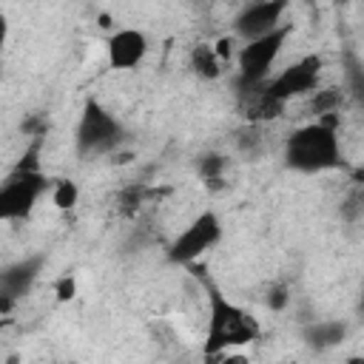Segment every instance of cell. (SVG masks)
<instances>
[{
  "instance_id": "cell-4",
  "label": "cell",
  "mask_w": 364,
  "mask_h": 364,
  "mask_svg": "<svg viewBox=\"0 0 364 364\" xmlns=\"http://www.w3.org/2000/svg\"><path fill=\"white\" fill-rule=\"evenodd\" d=\"M316 88H321V57L316 54L299 57L296 63L284 65L276 77H267L262 82V94L279 108H284L293 100L310 97Z\"/></svg>"
},
{
  "instance_id": "cell-16",
  "label": "cell",
  "mask_w": 364,
  "mask_h": 364,
  "mask_svg": "<svg viewBox=\"0 0 364 364\" xmlns=\"http://www.w3.org/2000/svg\"><path fill=\"white\" fill-rule=\"evenodd\" d=\"M287 301H290V296H287V287H273V290H270V296H267V304H270L273 310H282Z\"/></svg>"
},
{
  "instance_id": "cell-20",
  "label": "cell",
  "mask_w": 364,
  "mask_h": 364,
  "mask_svg": "<svg viewBox=\"0 0 364 364\" xmlns=\"http://www.w3.org/2000/svg\"><path fill=\"white\" fill-rule=\"evenodd\" d=\"M6 324H9V318H6V316H0V330H3Z\"/></svg>"
},
{
  "instance_id": "cell-1",
  "label": "cell",
  "mask_w": 364,
  "mask_h": 364,
  "mask_svg": "<svg viewBox=\"0 0 364 364\" xmlns=\"http://www.w3.org/2000/svg\"><path fill=\"white\" fill-rule=\"evenodd\" d=\"M282 156L290 171L299 173H324L341 165V139L336 117L310 119L290 131L282 142Z\"/></svg>"
},
{
  "instance_id": "cell-7",
  "label": "cell",
  "mask_w": 364,
  "mask_h": 364,
  "mask_svg": "<svg viewBox=\"0 0 364 364\" xmlns=\"http://www.w3.org/2000/svg\"><path fill=\"white\" fill-rule=\"evenodd\" d=\"M222 239V222L213 210H202L171 245L168 259L176 264H188L193 259H199L202 253H208L216 242Z\"/></svg>"
},
{
  "instance_id": "cell-13",
  "label": "cell",
  "mask_w": 364,
  "mask_h": 364,
  "mask_svg": "<svg viewBox=\"0 0 364 364\" xmlns=\"http://www.w3.org/2000/svg\"><path fill=\"white\" fill-rule=\"evenodd\" d=\"M307 338H313V344H318V347H333L344 338V324L341 321H318L307 330Z\"/></svg>"
},
{
  "instance_id": "cell-17",
  "label": "cell",
  "mask_w": 364,
  "mask_h": 364,
  "mask_svg": "<svg viewBox=\"0 0 364 364\" xmlns=\"http://www.w3.org/2000/svg\"><path fill=\"white\" fill-rule=\"evenodd\" d=\"M213 358H216V364H250V358H247L245 353H236V350L219 353V355H213Z\"/></svg>"
},
{
  "instance_id": "cell-11",
  "label": "cell",
  "mask_w": 364,
  "mask_h": 364,
  "mask_svg": "<svg viewBox=\"0 0 364 364\" xmlns=\"http://www.w3.org/2000/svg\"><path fill=\"white\" fill-rule=\"evenodd\" d=\"M188 65H191V71H193L199 80H219V77H222V63L216 60L210 43L193 46L191 54H188Z\"/></svg>"
},
{
  "instance_id": "cell-12",
  "label": "cell",
  "mask_w": 364,
  "mask_h": 364,
  "mask_svg": "<svg viewBox=\"0 0 364 364\" xmlns=\"http://www.w3.org/2000/svg\"><path fill=\"white\" fill-rule=\"evenodd\" d=\"M51 205L57 210H71L77 202H80V185L74 179H57L51 182Z\"/></svg>"
},
{
  "instance_id": "cell-15",
  "label": "cell",
  "mask_w": 364,
  "mask_h": 364,
  "mask_svg": "<svg viewBox=\"0 0 364 364\" xmlns=\"http://www.w3.org/2000/svg\"><path fill=\"white\" fill-rule=\"evenodd\" d=\"M54 296H57L60 301H71V299L77 296V282H74L71 276L57 279V284H54Z\"/></svg>"
},
{
  "instance_id": "cell-19",
  "label": "cell",
  "mask_w": 364,
  "mask_h": 364,
  "mask_svg": "<svg viewBox=\"0 0 364 364\" xmlns=\"http://www.w3.org/2000/svg\"><path fill=\"white\" fill-rule=\"evenodd\" d=\"M347 364H361V358H358V355H353V358H350Z\"/></svg>"
},
{
  "instance_id": "cell-5",
  "label": "cell",
  "mask_w": 364,
  "mask_h": 364,
  "mask_svg": "<svg viewBox=\"0 0 364 364\" xmlns=\"http://www.w3.org/2000/svg\"><path fill=\"white\" fill-rule=\"evenodd\" d=\"M290 31H293V26L284 23L282 28H276V31H270V34H264V37L239 43V51H236L233 65H236L242 82H247V85H262V82L270 77V68H273V63L279 60L284 43H287V37H290Z\"/></svg>"
},
{
  "instance_id": "cell-10",
  "label": "cell",
  "mask_w": 364,
  "mask_h": 364,
  "mask_svg": "<svg viewBox=\"0 0 364 364\" xmlns=\"http://www.w3.org/2000/svg\"><path fill=\"white\" fill-rule=\"evenodd\" d=\"M304 105H307V114L313 119H330L341 111L344 94L338 88H316L310 97H304Z\"/></svg>"
},
{
  "instance_id": "cell-14",
  "label": "cell",
  "mask_w": 364,
  "mask_h": 364,
  "mask_svg": "<svg viewBox=\"0 0 364 364\" xmlns=\"http://www.w3.org/2000/svg\"><path fill=\"white\" fill-rule=\"evenodd\" d=\"M213 46V54H216V60L225 65H230L233 60H236V51H239V40L233 37V34H225V37H219L216 43H210Z\"/></svg>"
},
{
  "instance_id": "cell-6",
  "label": "cell",
  "mask_w": 364,
  "mask_h": 364,
  "mask_svg": "<svg viewBox=\"0 0 364 364\" xmlns=\"http://www.w3.org/2000/svg\"><path fill=\"white\" fill-rule=\"evenodd\" d=\"M122 136L119 122L114 119V114L108 108H102L97 100H88L77 125V151L82 156L88 154H108L117 148Z\"/></svg>"
},
{
  "instance_id": "cell-8",
  "label": "cell",
  "mask_w": 364,
  "mask_h": 364,
  "mask_svg": "<svg viewBox=\"0 0 364 364\" xmlns=\"http://www.w3.org/2000/svg\"><path fill=\"white\" fill-rule=\"evenodd\" d=\"M284 14H287V6L279 3V0H264V3L242 6V11L233 20V37L239 43L264 37V34H270V31L284 26Z\"/></svg>"
},
{
  "instance_id": "cell-9",
  "label": "cell",
  "mask_w": 364,
  "mask_h": 364,
  "mask_svg": "<svg viewBox=\"0 0 364 364\" xmlns=\"http://www.w3.org/2000/svg\"><path fill=\"white\" fill-rule=\"evenodd\" d=\"M148 34L142 28H117L111 31V37L105 40V57H108V65L117 68V71H128V68H136L145 57H148Z\"/></svg>"
},
{
  "instance_id": "cell-2",
  "label": "cell",
  "mask_w": 364,
  "mask_h": 364,
  "mask_svg": "<svg viewBox=\"0 0 364 364\" xmlns=\"http://www.w3.org/2000/svg\"><path fill=\"white\" fill-rule=\"evenodd\" d=\"M262 336L259 321L230 301L219 287L208 284V327H205V355H219L253 344Z\"/></svg>"
},
{
  "instance_id": "cell-18",
  "label": "cell",
  "mask_w": 364,
  "mask_h": 364,
  "mask_svg": "<svg viewBox=\"0 0 364 364\" xmlns=\"http://www.w3.org/2000/svg\"><path fill=\"white\" fill-rule=\"evenodd\" d=\"M6 43H9V17L0 11V63H3V51H6Z\"/></svg>"
},
{
  "instance_id": "cell-3",
  "label": "cell",
  "mask_w": 364,
  "mask_h": 364,
  "mask_svg": "<svg viewBox=\"0 0 364 364\" xmlns=\"http://www.w3.org/2000/svg\"><path fill=\"white\" fill-rule=\"evenodd\" d=\"M51 191V179L40 173L37 165H17L0 179V222H17L31 216L40 196Z\"/></svg>"
}]
</instances>
